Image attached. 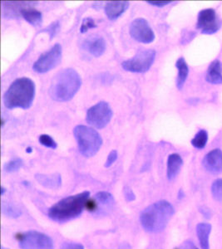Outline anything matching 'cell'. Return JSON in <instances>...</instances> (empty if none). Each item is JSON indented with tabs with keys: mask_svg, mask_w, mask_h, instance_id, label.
Returning <instances> with one entry per match:
<instances>
[{
	"mask_svg": "<svg viewBox=\"0 0 222 249\" xmlns=\"http://www.w3.org/2000/svg\"><path fill=\"white\" fill-rule=\"evenodd\" d=\"M82 85V78L76 70L66 68L57 72L53 78L49 88V95L56 102L70 101Z\"/></svg>",
	"mask_w": 222,
	"mask_h": 249,
	"instance_id": "cell-1",
	"label": "cell"
},
{
	"mask_svg": "<svg viewBox=\"0 0 222 249\" xmlns=\"http://www.w3.org/2000/svg\"><path fill=\"white\" fill-rule=\"evenodd\" d=\"M89 197L90 192L84 191L63 198L49 209V218L58 223H64L77 218L87 208Z\"/></svg>",
	"mask_w": 222,
	"mask_h": 249,
	"instance_id": "cell-2",
	"label": "cell"
},
{
	"mask_svg": "<svg viewBox=\"0 0 222 249\" xmlns=\"http://www.w3.org/2000/svg\"><path fill=\"white\" fill-rule=\"evenodd\" d=\"M35 96V82L28 77H21L10 85L3 96V102L8 109H29Z\"/></svg>",
	"mask_w": 222,
	"mask_h": 249,
	"instance_id": "cell-3",
	"label": "cell"
},
{
	"mask_svg": "<svg viewBox=\"0 0 222 249\" xmlns=\"http://www.w3.org/2000/svg\"><path fill=\"white\" fill-rule=\"evenodd\" d=\"M174 208L169 202L161 200L143 210L140 216L143 229L150 232L163 231L174 215Z\"/></svg>",
	"mask_w": 222,
	"mask_h": 249,
	"instance_id": "cell-4",
	"label": "cell"
},
{
	"mask_svg": "<svg viewBox=\"0 0 222 249\" xmlns=\"http://www.w3.org/2000/svg\"><path fill=\"white\" fill-rule=\"evenodd\" d=\"M74 134L80 153L88 158L95 156L103 144L102 137L93 128L79 124L74 128Z\"/></svg>",
	"mask_w": 222,
	"mask_h": 249,
	"instance_id": "cell-5",
	"label": "cell"
},
{
	"mask_svg": "<svg viewBox=\"0 0 222 249\" xmlns=\"http://www.w3.org/2000/svg\"><path fill=\"white\" fill-rule=\"evenodd\" d=\"M156 57V52L152 49L140 50L131 59L126 60L122 63V67L126 71L131 72H145L153 64Z\"/></svg>",
	"mask_w": 222,
	"mask_h": 249,
	"instance_id": "cell-6",
	"label": "cell"
},
{
	"mask_svg": "<svg viewBox=\"0 0 222 249\" xmlns=\"http://www.w3.org/2000/svg\"><path fill=\"white\" fill-rule=\"evenodd\" d=\"M112 116L113 112L109 103L100 102L88 110L86 120L92 126L103 129L111 122Z\"/></svg>",
	"mask_w": 222,
	"mask_h": 249,
	"instance_id": "cell-7",
	"label": "cell"
},
{
	"mask_svg": "<svg viewBox=\"0 0 222 249\" xmlns=\"http://www.w3.org/2000/svg\"><path fill=\"white\" fill-rule=\"evenodd\" d=\"M18 246L21 249H54L52 238L43 232L29 231L20 235Z\"/></svg>",
	"mask_w": 222,
	"mask_h": 249,
	"instance_id": "cell-8",
	"label": "cell"
},
{
	"mask_svg": "<svg viewBox=\"0 0 222 249\" xmlns=\"http://www.w3.org/2000/svg\"><path fill=\"white\" fill-rule=\"evenodd\" d=\"M62 47L60 44H55L49 51L42 54L35 62L33 68L36 72L45 73L53 68H56L62 59Z\"/></svg>",
	"mask_w": 222,
	"mask_h": 249,
	"instance_id": "cell-9",
	"label": "cell"
},
{
	"mask_svg": "<svg viewBox=\"0 0 222 249\" xmlns=\"http://www.w3.org/2000/svg\"><path fill=\"white\" fill-rule=\"evenodd\" d=\"M222 27V21L212 9H203L197 18V28L203 34H216Z\"/></svg>",
	"mask_w": 222,
	"mask_h": 249,
	"instance_id": "cell-10",
	"label": "cell"
},
{
	"mask_svg": "<svg viewBox=\"0 0 222 249\" xmlns=\"http://www.w3.org/2000/svg\"><path fill=\"white\" fill-rule=\"evenodd\" d=\"M129 32L131 37L139 43H150L155 39L153 30L143 18H138L131 22Z\"/></svg>",
	"mask_w": 222,
	"mask_h": 249,
	"instance_id": "cell-11",
	"label": "cell"
},
{
	"mask_svg": "<svg viewBox=\"0 0 222 249\" xmlns=\"http://www.w3.org/2000/svg\"><path fill=\"white\" fill-rule=\"evenodd\" d=\"M203 166L208 172L218 175L222 173V150L215 149L205 155L203 159Z\"/></svg>",
	"mask_w": 222,
	"mask_h": 249,
	"instance_id": "cell-12",
	"label": "cell"
},
{
	"mask_svg": "<svg viewBox=\"0 0 222 249\" xmlns=\"http://www.w3.org/2000/svg\"><path fill=\"white\" fill-rule=\"evenodd\" d=\"M129 2L125 1H114L107 3L105 6V14L107 17L111 20L117 19L129 9Z\"/></svg>",
	"mask_w": 222,
	"mask_h": 249,
	"instance_id": "cell-13",
	"label": "cell"
},
{
	"mask_svg": "<svg viewBox=\"0 0 222 249\" xmlns=\"http://www.w3.org/2000/svg\"><path fill=\"white\" fill-rule=\"evenodd\" d=\"M84 48L94 57H101L106 51L105 40L101 37L90 38L84 43Z\"/></svg>",
	"mask_w": 222,
	"mask_h": 249,
	"instance_id": "cell-14",
	"label": "cell"
},
{
	"mask_svg": "<svg viewBox=\"0 0 222 249\" xmlns=\"http://www.w3.org/2000/svg\"><path fill=\"white\" fill-rule=\"evenodd\" d=\"M205 80L211 84H222V65L219 60H215L210 64Z\"/></svg>",
	"mask_w": 222,
	"mask_h": 249,
	"instance_id": "cell-15",
	"label": "cell"
},
{
	"mask_svg": "<svg viewBox=\"0 0 222 249\" xmlns=\"http://www.w3.org/2000/svg\"><path fill=\"white\" fill-rule=\"evenodd\" d=\"M183 160L178 154H171L167 160V175L168 179H173L179 174L180 170L183 167Z\"/></svg>",
	"mask_w": 222,
	"mask_h": 249,
	"instance_id": "cell-16",
	"label": "cell"
},
{
	"mask_svg": "<svg viewBox=\"0 0 222 249\" xmlns=\"http://www.w3.org/2000/svg\"><path fill=\"white\" fill-rule=\"evenodd\" d=\"M35 178L43 187L52 189V190L58 189L61 186V183H62L61 176L58 174H54V175L37 174L35 176Z\"/></svg>",
	"mask_w": 222,
	"mask_h": 249,
	"instance_id": "cell-17",
	"label": "cell"
},
{
	"mask_svg": "<svg viewBox=\"0 0 222 249\" xmlns=\"http://www.w3.org/2000/svg\"><path fill=\"white\" fill-rule=\"evenodd\" d=\"M211 232V225L207 223H201L197 224V234L199 239L202 249H210V234Z\"/></svg>",
	"mask_w": 222,
	"mask_h": 249,
	"instance_id": "cell-18",
	"label": "cell"
},
{
	"mask_svg": "<svg viewBox=\"0 0 222 249\" xmlns=\"http://www.w3.org/2000/svg\"><path fill=\"white\" fill-rule=\"evenodd\" d=\"M95 203H96L95 205L90 208V210L92 211L96 210V208L97 207H100L101 210L110 209L114 204L113 196H111L110 193L105 192V191L97 193V195L95 196Z\"/></svg>",
	"mask_w": 222,
	"mask_h": 249,
	"instance_id": "cell-19",
	"label": "cell"
},
{
	"mask_svg": "<svg viewBox=\"0 0 222 249\" xmlns=\"http://www.w3.org/2000/svg\"><path fill=\"white\" fill-rule=\"evenodd\" d=\"M178 74H177V87L179 90H182L183 86L185 84V81L187 79L188 74H189V68L187 63L185 62L184 57H180L176 63Z\"/></svg>",
	"mask_w": 222,
	"mask_h": 249,
	"instance_id": "cell-20",
	"label": "cell"
},
{
	"mask_svg": "<svg viewBox=\"0 0 222 249\" xmlns=\"http://www.w3.org/2000/svg\"><path fill=\"white\" fill-rule=\"evenodd\" d=\"M20 14L23 16V18L32 25H39L40 23H42V20H43L42 13L37 11L36 9H32L29 7L23 8L21 9Z\"/></svg>",
	"mask_w": 222,
	"mask_h": 249,
	"instance_id": "cell-21",
	"label": "cell"
},
{
	"mask_svg": "<svg viewBox=\"0 0 222 249\" xmlns=\"http://www.w3.org/2000/svg\"><path fill=\"white\" fill-rule=\"evenodd\" d=\"M208 142V133L205 130H200L193 139L191 140V144L194 147L202 150L205 148Z\"/></svg>",
	"mask_w": 222,
	"mask_h": 249,
	"instance_id": "cell-22",
	"label": "cell"
},
{
	"mask_svg": "<svg viewBox=\"0 0 222 249\" xmlns=\"http://www.w3.org/2000/svg\"><path fill=\"white\" fill-rule=\"evenodd\" d=\"M2 209H3V213L9 218H17L22 214L21 210L15 205H13V204H3Z\"/></svg>",
	"mask_w": 222,
	"mask_h": 249,
	"instance_id": "cell-23",
	"label": "cell"
},
{
	"mask_svg": "<svg viewBox=\"0 0 222 249\" xmlns=\"http://www.w3.org/2000/svg\"><path fill=\"white\" fill-rule=\"evenodd\" d=\"M211 194L215 200L222 202V178H218L211 185Z\"/></svg>",
	"mask_w": 222,
	"mask_h": 249,
	"instance_id": "cell-24",
	"label": "cell"
},
{
	"mask_svg": "<svg viewBox=\"0 0 222 249\" xmlns=\"http://www.w3.org/2000/svg\"><path fill=\"white\" fill-rule=\"evenodd\" d=\"M23 162L21 159H15L8 162L4 166V170L9 173L16 172L23 166Z\"/></svg>",
	"mask_w": 222,
	"mask_h": 249,
	"instance_id": "cell-25",
	"label": "cell"
},
{
	"mask_svg": "<svg viewBox=\"0 0 222 249\" xmlns=\"http://www.w3.org/2000/svg\"><path fill=\"white\" fill-rule=\"evenodd\" d=\"M38 141H39L40 144H43L46 147L51 148V149H54V150L57 147L56 142L49 135H45V134L44 135H41L39 136Z\"/></svg>",
	"mask_w": 222,
	"mask_h": 249,
	"instance_id": "cell-26",
	"label": "cell"
},
{
	"mask_svg": "<svg viewBox=\"0 0 222 249\" xmlns=\"http://www.w3.org/2000/svg\"><path fill=\"white\" fill-rule=\"evenodd\" d=\"M96 27H97V24L95 23L92 18H86L83 19L82 26L80 28V32L82 34H84V33H87V32L89 31V29H94Z\"/></svg>",
	"mask_w": 222,
	"mask_h": 249,
	"instance_id": "cell-27",
	"label": "cell"
},
{
	"mask_svg": "<svg viewBox=\"0 0 222 249\" xmlns=\"http://www.w3.org/2000/svg\"><path fill=\"white\" fill-rule=\"evenodd\" d=\"M117 156H118V155H117V150H111L109 156H108L107 160H106L105 167L109 168L110 166H111L115 163V161L117 160Z\"/></svg>",
	"mask_w": 222,
	"mask_h": 249,
	"instance_id": "cell-28",
	"label": "cell"
},
{
	"mask_svg": "<svg viewBox=\"0 0 222 249\" xmlns=\"http://www.w3.org/2000/svg\"><path fill=\"white\" fill-rule=\"evenodd\" d=\"M46 30L49 33L51 38H53V37H55V34H57V31L59 30V23H58V22L53 23L51 25L49 26L48 29H46Z\"/></svg>",
	"mask_w": 222,
	"mask_h": 249,
	"instance_id": "cell-29",
	"label": "cell"
},
{
	"mask_svg": "<svg viewBox=\"0 0 222 249\" xmlns=\"http://www.w3.org/2000/svg\"><path fill=\"white\" fill-rule=\"evenodd\" d=\"M61 249H84V247L77 243H64Z\"/></svg>",
	"mask_w": 222,
	"mask_h": 249,
	"instance_id": "cell-30",
	"label": "cell"
},
{
	"mask_svg": "<svg viewBox=\"0 0 222 249\" xmlns=\"http://www.w3.org/2000/svg\"><path fill=\"white\" fill-rule=\"evenodd\" d=\"M124 196H125V198L127 201H133V200H135V198H136L134 193L132 192V190L128 188V187L124 189Z\"/></svg>",
	"mask_w": 222,
	"mask_h": 249,
	"instance_id": "cell-31",
	"label": "cell"
},
{
	"mask_svg": "<svg viewBox=\"0 0 222 249\" xmlns=\"http://www.w3.org/2000/svg\"><path fill=\"white\" fill-rule=\"evenodd\" d=\"M180 249H198L197 246L191 242V241L187 240L184 242L181 247Z\"/></svg>",
	"mask_w": 222,
	"mask_h": 249,
	"instance_id": "cell-32",
	"label": "cell"
},
{
	"mask_svg": "<svg viewBox=\"0 0 222 249\" xmlns=\"http://www.w3.org/2000/svg\"><path fill=\"white\" fill-rule=\"evenodd\" d=\"M171 3V1H148V3H150L151 5L157 6V7H163Z\"/></svg>",
	"mask_w": 222,
	"mask_h": 249,
	"instance_id": "cell-33",
	"label": "cell"
},
{
	"mask_svg": "<svg viewBox=\"0 0 222 249\" xmlns=\"http://www.w3.org/2000/svg\"><path fill=\"white\" fill-rule=\"evenodd\" d=\"M118 249H131V246L129 244H123Z\"/></svg>",
	"mask_w": 222,
	"mask_h": 249,
	"instance_id": "cell-34",
	"label": "cell"
},
{
	"mask_svg": "<svg viewBox=\"0 0 222 249\" xmlns=\"http://www.w3.org/2000/svg\"><path fill=\"white\" fill-rule=\"evenodd\" d=\"M26 152H28V153H31L32 152V149L30 147L28 148L27 150H26Z\"/></svg>",
	"mask_w": 222,
	"mask_h": 249,
	"instance_id": "cell-35",
	"label": "cell"
},
{
	"mask_svg": "<svg viewBox=\"0 0 222 249\" xmlns=\"http://www.w3.org/2000/svg\"><path fill=\"white\" fill-rule=\"evenodd\" d=\"M1 191H2V193H1V195L3 196V194H4V192H5V189H4L3 187H2V190H1Z\"/></svg>",
	"mask_w": 222,
	"mask_h": 249,
	"instance_id": "cell-36",
	"label": "cell"
},
{
	"mask_svg": "<svg viewBox=\"0 0 222 249\" xmlns=\"http://www.w3.org/2000/svg\"><path fill=\"white\" fill-rule=\"evenodd\" d=\"M1 121H2V122H1V125L3 126V124H4V120H3V118H2V119H1Z\"/></svg>",
	"mask_w": 222,
	"mask_h": 249,
	"instance_id": "cell-37",
	"label": "cell"
},
{
	"mask_svg": "<svg viewBox=\"0 0 222 249\" xmlns=\"http://www.w3.org/2000/svg\"><path fill=\"white\" fill-rule=\"evenodd\" d=\"M2 249H4V248H2Z\"/></svg>",
	"mask_w": 222,
	"mask_h": 249,
	"instance_id": "cell-38",
	"label": "cell"
}]
</instances>
